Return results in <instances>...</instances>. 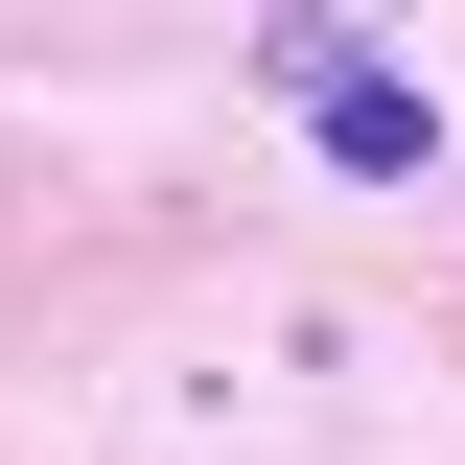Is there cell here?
I'll return each mask as SVG.
<instances>
[{
  "mask_svg": "<svg viewBox=\"0 0 465 465\" xmlns=\"http://www.w3.org/2000/svg\"><path fill=\"white\" fill-rule=\"evenodd\" d=\"M256 47H280V94H302V140H326L349 186H419V163H442V94L396 70V24H256Z\"/></svg>",
  "mask_w": 465,
  "mask_h": 465,
  "instance_id": "6da1fadb",
  "label": "cell"
}]
</instances>
